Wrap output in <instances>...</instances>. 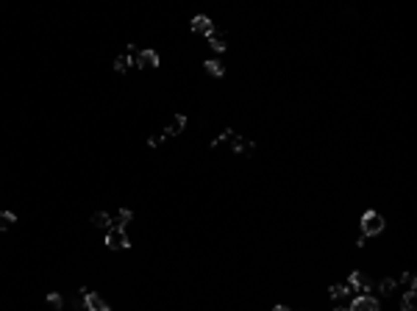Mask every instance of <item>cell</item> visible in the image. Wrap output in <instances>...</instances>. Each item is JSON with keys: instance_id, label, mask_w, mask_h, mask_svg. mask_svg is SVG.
I'll list each match as a JSON object with an SVG mask.
<instances>
[{"instance_id": "cell-2", "label": "cell", "mask_w": 417, "mask_h": 311, "mask_svg": "<svg viewBox=\"0 0 417 311\" xmlns=\"http://www.w3.org/2000/svg\"><path fill=\"white\" fill-rule=\"evenodd\" d=\"M128 245H131V242H128V233H125L123 228H109L106 231V247L109 250H125Z\"/></svg>"}, {"instance_id": "cell-23", "label": "cell", "mask_w": 417, "mask_h": 311, "mask_svg": "<svg viewBox=\"0 0 417 311\" xmlns=\"http://www.w3.org/2000/svg\"><path fill=\"white\" fill-rule=\"evenodd\" d=\"M161 142H164V131H161V133H153V136H148V144H150V147H159Z\"/></svg>"}, {"instance_id": "cell-22", "label": "cell", "mask_w": 417, "mask_h": 311, "mask_svg": "<svg viewBox=\"0 0 417 311\" xmlns=\"http://www.w3.org/2000/svg\"><path fill=\"white\" fill-rule=\"evenodd\" d=\"M86 294H89V289H78V294H75V305H78V308H83V303H86Z\"/></svg>"}, {"instance_id": "cell-16", "label": "cell", "mask_w": 417, "mask_h": 311, "mask_svg": "<svg viewBox=\"0 0 417 311\" xmlns=\"http://www.w3.org/2000/svg\"><path fill=\"white\" fill-rule=\"evenodd\" d=\"M92 225L95 228H109L112 225V217H109L106 211H95V214H92Z\"/></svg>"}, {"instance_id": "cell-6", "label": "cell", "mask_w": 417, "mask_h": 311, "mask_svg": "<svg viewBox=\"0 0 417 311\" xmlns=\"http://www.w3.org/2000/svg\"><path fill=\"white\" fill-rule=\"evenodd\" d=\"M83 311H112V305H109L97 292H89L86 294V303H83Z\"/></svg>"}, {"instance_id": "cell-20", "label": "cell", "mask_w": 417, "mask_h": 311, "mask_svg": "<svg viewBox=\"0 0 417 311\" xmlns=\"http://www.w3.org/2000/svg\"><path fill=\"white\" fill-rule=\"evenodd\" d=\"M403 286H406V292H414V286H417V278H414V272H403Z\"/></svg>"}, {"instance_id": "cell-12", "label": "cell", "mask_w": 417, "mask_h": 311, "mask_svg": "<svg viewBox=\"0 0 417 311\" xmlns=\"http://www.w3.org/2000/svg\"><path fill=\"white\" fill-rule=\"evenodd\" d=\"M328 294H331L334 300H340V305H342L348 297H351V289H348L345 283H337V286H331V289H328Z\"/></svg>"}, {"instance_id": "cell-21", "label": "cell", "mask_w": 417, "mask_h": 311, "mask_svg": "<svg viewBox=\"0 0 417 311\" xmlns=\"http://www.w3.org/2000/svg\"><path fill=\"white\" fill-rule=\"evenodd\" d=\"M400 308L403 311H414V292H406L403 300H400Z\"/></svg>"}, {"instance_id": "cell-1", "label": "cell", "mask_w": 417, "mask_h": 311, "mask_svg": "<svg viewBox=\"0 0 417 311\" xmlns=\"http://www.w3.org/2000/svg\"><path fill=\"white\" fill-rule=\"evenodd\" d=\"M384 231V217L378 211H364L362 217V236H378Z\"/></svg>"}, {"instance_id": "cell-24", "label": "cell", "mask_w": 417, "mask_h": 311, "mask_svg": "<svg viewBox=\"0 0 417 311\" xmlns=\"http://www.w3.org/2000/svg\"><path fill=\"white\" fill-rule=\"evenodd\" d=\"M334 311H351V308H348V305H337Z\"/></svg>"}, {"instance_id": "cell-17", "label": "cell", "mask_w": 417, "mask_h": 311, "mask_svg": "<svg viewBox=\"0 0 417 311\" xmlns=\"http://www.w3.org/2000/svg\"><path fill=\"white\" fill-rule=\"evenodd\" d=\"M48 305H50L53 311H61V308H64V300H61V294H59V292H50V294H48Z\"/></svg>"}, {"instance_id": "cell-14", "label": "cell", "mask_w": 417, "mask_h": 311, "mask_svg": "<svg viewBox=\"0 0 417 311\" xmlns=\"http://www.w3.org/2000/svg\"><path fill=\"white\" fill-rule=\"evenodd\" d=\"M203 67H206V72H208V75H215V78H223V72H226V67H223L217 59H208Z\"/></svg>"}, {"instance_id": "cell-7", "label": "cell", "mask_w": 417, "mask_h": 311, "mask_svg": "<svg viewBox=\"0 0 417 311\" xmlns=\"http://www.w3.org/2000/svg\"><path fill=\"white\" fill-rule=\"evenodd\" d=\"M189 28L195 31V34H212V31H215V25H212V20L206 17V14H195V17H192V23H189Z\"/></svg>"}, {"instance_id": "cell-11", "label": "cell", "mask_w": 417, "mask_h": 311, "mask_svg": "<svg viewBox=\"0 0 417 311\" xmlns=\"http://www.w3.org/2000/svg\"><path fill=\"white\" fill-rule=\"evenodd\" d=\"M208 45H212V50H217V53H223L226 50V36L220 34V31H212V34H206Z\"/></svg>"}, {"instance_id": "cell-5", "label": "cell", "mask_w": 417, "mask_h": 311, "mask_svg": "<svg viewBox=\"0 0 417 311\" xmlns=\"http://www.w3.org/2000/svg\"><path fill=\"white\" fill-rule=\"evenodd\" d=\"M137 67H142V70H153V67H159V53H156V50H139L137 53Z\"/></svg>"}, {"instance_id": "cell-13", "label": "cell", "mask_w": 417, "mask_h": 311, "mask_svg": "<svg viewBox=\"0 0 417 311\" xmlns=\"http://www.w3.org/2000/svg\"><path fill=\"white\" fill-rule=\"evenodd\" d=\"M14 222H17V214H14V211H0V231H12Z\"/></svg>"}, {"instance_id": "cell-8", "label": "cell", "mask_w": 417, "mask_h": 311, "mask_svg": "<svg viewBox=\"0 0 417 311\" xmlns=\"http://www.w3.org/2000/svg\"><path fill=\"white\" fill-rule=\"evenodd\" d=\"M186 128V114H175L173 120L167 122V128H164V136H178L181 131Z\"/></svg>"}, {"instance_id": "cell-25", "label": "cell", "mask_w": 417, "mask_h": 311, "mask_svg": "<svg viewBox=\"0 0 417 311\" xmlns=\"http://www.w3.org/2000/svg\"><path fill=\"white\" fill-rule=\"evenodd\" d=\"M273 311H289V308H286V305H275Z\"/></svg>"}, {"instance_id": "cell-15", "label": "cell", "mask_w": 417, "mask_h": 311, "mask_svg": "<svg viewBox=\"0 0 417 311\" xmlns=\"http://www.w3.org/2000/svg\"><path fill=\"white\" fill-rule=\"evenodd\" d=\"M131 64H134V59H131L128 53L114 59V70H117V72H128V70H131Z\"/></svg>"}, {"instance_id": "cell-19", "label": "cell", "mask_w": 417, "mask_h": 311, "mask_svg": "<svg viewBox=\"0 0 417 311\" xmlns=\"http://www.w3.org/2000/svg\"><path fill=\"white\" fill-rule=\"evenodd\" d=\"M234 136H237V133H234L231 128H228V131H223V133H220V136H215V142H212V147H220L223 142H231Z\"/></svg>"}, {"instance_id": "cell-18", "label": "cell", "mask_w": 417, "mask_h": 311, "mask_svg": "<svg viewBox=\"0 0 417 311\" xmlns=\"http://www.w3.org/2000/svg\"><path fill=\"white\" fill-rule=\"evenodd\" d=\"M395 289H398V283H395L392 278H384V281H381V286H378V292H381L384 297H387V294H392Z\"/></svg>"}, {"instance_id": "cell-9", "label": "cell", "mask_w": 417, "mask_h": 311, "mask_svg": "<svg viewBox=\"0 0 417 311\" xmlns=\"http://www.w3.org/2000/svg\"><path fill=\"white\" fill-rule=\"evenodd\" d=\"M131 220H134V211L131 209H120L117 217H112V225H109V228H125Z\"/></svg>"}, {"instance_id": "cell-4", "label": "cell", "mask_w": 417, "mask_h": 311, "mask_svg": "<svg viewBox=\"0 0 417 311\" xmlns=\"http://www.w3.org/2000/svg\"><path fill=\"white\" fill-rule=\"evenodd\" d=\"M348 289H351V294H356V289L362 294H367V289L373 286V283H370V278H364L362 272H351V275H348V283H345Z\"/></svg>"}, {"instance_id": "cell-10", "label": "cell", "mask_w": 417, "mask_h": 311, "mask_svg": "<svg viewBox=\"0 0 417 311\" xmlns=\"http://www.w3.org/2000/svg\"><path fill=\"white\" fill-rule=\"evenodd\" d=\"M231 147H234V153H253V147H256V144L250 142V139L234 136V139H231Z\"/></svg>"}, {"instance_id": "cell-3", "label": "cell", "mask_w": 417, "mask_h": 311, "mask_svg": "<svg viewBox=\"0 0 417 311\" xmlns=\"http://www.w3.org/2000/svg\"><path fill=\"white\" fill-rule=\"evenodd\" d=\"M348 308L351 311H381V303H378L375 297H370V294H356Z\"/></svg>"}]
</instances>
